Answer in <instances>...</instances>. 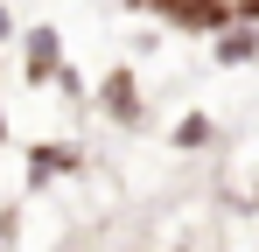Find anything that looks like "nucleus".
<instances>
[{
	"label": "nucleus",
	"instance_id": "f257e3e1",
	"mask_svg": "<svg viewBox=\"0 0 259 252\" xmlns=\"http://www.w3.org/2000/svg\"><path fill=\"white\" fill-rule=\"evenodd\" d=\"M28 84H49V77H63V35L56 28H28Z\"/></svg>",
	"mask_w": 259,
	"mask_h": 252
},
{
	"label": "nucleus",
	"instance_id": "f03ea898",
	"mask_svg": "<svg viewBox=\"0 0 259 252\" xmlns=\"http://www.w3.org/2000/svg\"><path fill=\"white\" fill-rule=\"evenodd\" d=\"M105 105L119 112V119H140V98H133V77L119 70V77H105Z\"/></svg>",
	"mask_w": 259,
	"mask_h": 252
},
{
	"label": "nucleus",
	"instance_id": "7ed1b4c3",
	"mask_svg": "<svg viewBox=\"0 0 259 252\" xmlns=\"http://www.w3.org/2000/svg\"><path fill=\"white\" fill-rule=\"evenodd\" d=\"M252 49H259V35H252V28H245V21H238V28H231V35L217 42V56H224V63H245V56H252Z\"/></svg>",
	"mask_w": 259,
	"mask_h": 252
},
{
	"label": "nucleus",
	"instance_id": "20e7f679",
	"mask_svg": "<svg viewBox=\"0 0 259 252\" xmlns=\"http://www.w3.org/2000/svg\"><path fill=\"white\" fill-rule=\"evenodd\" d=\"M203 140H210V119L203 112H189V119L175 126V147H203Z\"/></svg>",
	"mask_w": 259,
	"mask_h": 252
},
{
	"label": "nucleus",
	"instance_id": "39448f33",
	"mask_svg": "<svg viewBox=\"0 0 259 252\" xmlns=\"http://www.w3.org/2000/svg\"><path fill=\"white\" fill-rule=\"evenodd\" d=\"M0 42H7V7H0Z\"/></svg>",
	"mask_w": 259,
	"mask_h": 252
},
{
	"label": "nucleus",
	"instance_id": "423d86ee",
	"mask_svg": "<svg viewBox=\"0 0 259 252\" xmlns=\"http://www.w3.org/2000/svg\"><path fill=\"white\" fill-rule=\"evenodd\" d=\"M0 252H7V217H0Z\"/></svg>",
	"mask_w": 259,
	"mask_h": 252
},
{
	"label": "nucleus",
	"instance_id": "0eeeda50",
	"mask_svg": "<svg viewBox=\"0 0 259 252\" xmlns=\"http://www.w3.org/2000/svg\"><path fill=\"white\" fill-rule=\"evenodd\" d=\"M0 133H7V119H0Z\"/></svg>",
	"mask_w": 259,
	"mask_h": 252
}]
</instances>
